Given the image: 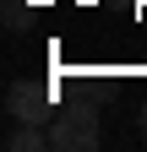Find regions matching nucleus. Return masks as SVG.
I'll return each mask as SVG.
<instances>
[{"label":"nucleus","instance_id":"nucleus-2","mask_svg":"<svg viewBox=\"0 0 147 152\" xmlns=\"http://www.w3.org/2000/svg\"><path fill=\"white\" fill-rule=\"evenodd\" d=\"M49 103H54L49 87H33V82H11L6 87V114H11L16 125H44V120H54Z\"/></svg>","mask_w":147,"mask_h":152},{"label":"nucleus","instance_id":"nucleus-5","mask_svg":"<svg viewBox=\"0 0 147 152\" xmlns=\"http://www.w3.org/2000/svg\"><path fill=\"white\" fill-rule=\"evenodd\" d=\"M142 130H147V120H142Z\"/></svg>","mask_w":147,"mask_h":152},{"label":"nucleus","instance_id":"nucleus-1","mask_svg":"<svg viewBox=\"0 0 147 152\" xmlns=\"http://www.w3.org/2000/svg\"><path fill=\"white\" fill-rule=\"evenodd\" d=\"M98 141H104V130H98L93 109H65L49 120V152H93Z\"/></svg>","mask_w":147,"mask_h":152},{"label":"nucleus","instance_id":"nucleus-4","mask_svg":"<svg viewBox=\"0 0 147 152\" xmlns=\"http://www.w3.org/2000/svg\"><path fill=\"white\" fill-rule=\"evenodd\" d=\"M27 22H33V16H27V0H6V27L11 33H27Z\"/></svg>","mask_w":147,"mask_h":152},{"label":"nucleus","instance_id":"nucleus-3","mask_svg":"<svg viewBox=\"0 0 147 152\" xmlns=\"http://www.w3.org/2000/svg\"><path fill=\"white\" fill-rule=\"evenodd\" d=\"M44 147H49V130L44 125H16L6 136V152H44Z\"/></svg>","mask_w":147,"mask_h":152}]
</instances>
